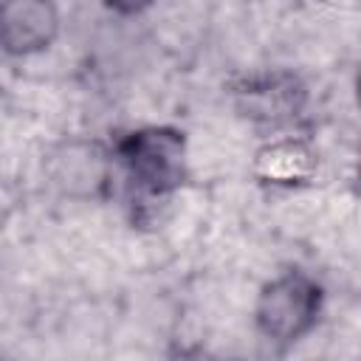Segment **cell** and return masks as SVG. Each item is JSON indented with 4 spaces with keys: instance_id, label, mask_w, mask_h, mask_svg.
Listing matches in <instances>:
<instances>
[{
    "instance_id": "cell-4",
    "label": "cell",
    "mask_w": 361,
    "mask_h": 361,
    "mask_svg": "<svg viewBox=\"0 0 361 361\" xmlns=\"http://www.w3.org/2000/svg\"><path fill=\"white\" fill-rule=\"evenodd\" d=\"M45 175L65 197L96 200L110 183V152L99 141L87 138L62 141L48 152Z\"/></svg>"
},
{
    "instance_id": "cell-1",
    "label": "cell",
    "mask_w": 361,
    "mask_h": 361,
    "mask_svg": "<svg viewBox=\"0 0 361 361\" xmlns=\"http://www.w3.org/2000/svg\"><path fill=\"white\" fill-rule=\"evenodd\" d=\"M113 155L141 206L169 197L186 178V138L175 127H138L116 141Z\"/></svg>"
},
{
    "instance_id": "cell-3",
    "label": "cell",
    "mask_w": 361,
    "mask_h": 361,
    "mask_svg": "<svg viewBox=\"0 0 361 361\" xmlns=\"http://www.w3.org/2000/svg\"><path fill=\"white\" fill-rule=\"evenodd\" d=\"M307 102V87L296 73L271 71L234 85V107L254 127L279 130L290 124Z\"/></svg>"
},
{
    "instance_id": "cell-2",
    "label": "cell",
    "mask_w": 361,
    "mask_h": 361,
    "mask_svg": "<svg viewBox=\"0 0 361 361\" xmlns=\"http://www.w3.org/2000/svg\"><path fill=\"white\" fill-rule=\"evenodd\" d=\"M322 305L324 290L313 276L305 271H285L262 285L254 305V322L268 341L293 344L316 327Z\"/></svg>"
},
{
    "instance_id": "cell-5",
    "label": "cell",
    "mask_w": 361,
    "mask_h": 361,
    "mask_svg": "<svg viewBox=\"0 0 361 361\" xmlns=\"http://www.w3.org/2000/svg\"><path fill=\"white\" fill-rule=\"evenodd\" d=\"M59 34V8L54 0H0V51L8 56H34L48 51Z\"/></svg>"
},
{
    "instance_id": "cell-6",
    "label": "cell",
    "mask_w": 361,
    "mask_h": 361,
    "mask_svg": "<svg viewBox=\"0 0 361 361\" xmlns=\"http://www.w3.org/2000/svg\"><path fill=\"white\" fill-rule=\"evenodd\" d=\"M319 166V158H316V149L302 141V138H293V135H285V138H274L268 141L265 147H259L254 152V164H251V172L259 183L265 186H282V189H290V186H302L313 178Z\"/></svg>"
},
{
    "instance_id": "cell-7",
    "label": "cell",
    "mask_w": 361,
    "mask_h": 361,
    "mask_svg": "<svg viewBox=\"0 0 361 361\" xmlns=\"http://www.w3.org/2000/svg\"><path fill=\"white\" fill-rule=\"evenodd\" d=\"M155 0H104V6L121 17H133V14H141L152 6Z\"/></svg>"
}]
</instances>
